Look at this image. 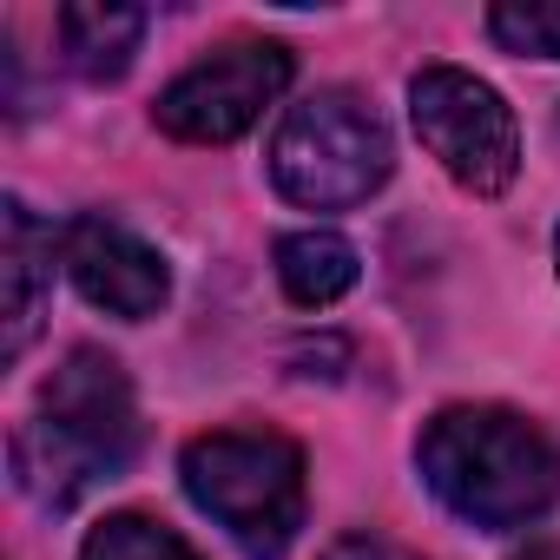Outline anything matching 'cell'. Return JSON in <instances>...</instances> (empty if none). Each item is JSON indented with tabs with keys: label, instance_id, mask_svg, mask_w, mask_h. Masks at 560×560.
Returning a JSON list of instances; mask_svg holds the SVG:
<instances>
[{
	"label": "cell",
	"instance_id": "obj_1",
	"mask_svg": "<svg viewBox=\"0 0 560 560\" xmlns=\"http://www.w3.org/2000/svg\"><path fill=\"white\" fill-rule=\"evenodd\" d=\"M416 468L448 514L488 534L527 527L560 501V448L527 416L494 402L442 409L416 442Z\"/></svg>",
	"mask_w": 560,
	"mask_h": 560
},
{
	"label": "cell",
	"instance_id": "obj_2",
	"mask_svg": "<svg viewBox=\"0 0 560 560\" xmlns=\"http://www.w3.org/2000/svg\"><path fill=\"white\" fill-rule=\"evenodd\" d=\"M139 448L132 383L106 350H73L47 389L40 416L14 435V481L40 508H73L86 488L113 481Z\"/></svg>",
	"mask_w": 560,
	"mask_h": 560
},
{
	"label": "cell",
	"instance_id": "obj_3",
	"mask_svg": "<svg viewBox=\"0 0 560 560\" xmlns=\"http://www.w3.org/2000/svg\"><path fill=\"white\" fill-rule=\"evenodd\" d=\"M191 508H205L250 560H277L304 527V448L277 429H211L178 455Z\"/></svg>",
	"mask_w": 560,
	"mask_h": 560
},
{
	"label": "cell",
	"instance_id": "obj_4",
	"mask_svg": "<svg viewBox=\"0 0 560 560\" xmlns=\"http://www.w3.org/2000/svg\"><path fill=\"white\" fill-rule=\"evenodd\" d=\"M396 165L389 126L376 106L350 86H324L298 100L270 139V185L304 211H343L363 205Z\"/></svg>",
	"mask_w": 560,
	"mask_h": 560
},
{
	"label": "cell",
	"instance_id": "obj_5",
	"mask_svg": "<svg viewBox=\"0 0 560 560\" xmlns=\"http://www.w3.org/2000/svg\"><path fill=\"white\" fill-rule=\"evenodd\" d=\"M409 119L416 139L429 145V159L475 198H494L514 185L521 172V126L508 113V100L462 73V67H422L409 80Z\"/></svg>",
	"mask_w": 560,
	"mask_h": 560
},
{
	"label": "cell",
	"instance_id": "obj_6",
	"mask_svg": "<svg viewBox=\"0 0 560 560\" xmlns=\"http://www.w3.org/2000/svg\"><path fill=\"white\" fill-rule=\"evenodd\" d=\"M284 86H291V47L224 40L159 93L152 119H159V132L185 139V145H231L237 132H250L264 119V106Z\"/></svg>",
	"mask_w": 560,
	"mask_h": 560
},
{
	"label": "cell",
	"instance_id": "obj_7",
	"mask_svg": "<svg viewBox=\"0 0 560 560\" xmlns=\"http://www.w3.org/2000/svg\"><path fill=\"white\" fill-rule=\"evenodd\" d=\"M60 257H67L73 291H80L93 311H106V317L139 324V317H152V311L172 298L165 257H159L139 231H126V224H113V218H80V224H67Z\"/></svg>",
	"mask_w": 560,
	"mask_h": 560
},
{
	"label": "cell",
	"instance_id": "obj_8",
	"mask_svg": "<svg viewBox=\"0 0 560 560\" xmlns=\"http://www.w3.org/2000/svg\"><path fill=\"white\" fill-rule=\"evenodd\" d=\"M54 277V231L34 224L21 198H8V237H0V284H8V363L40 330V298Z\"/></svg>",
	"mask_w": 560,
	"mask_h": 560
},
{
	"label": "cell",
	"instance_id": "obj_9",
	"mask_svg": "<svg viewBox=\"0 0 560 560\" xmlns=\"http://www.w3.org/2000/svg\"><path fill=\"white\" fill-rule=\"evenodd\" d=\"M145 40V14L139 8H106V0H80L60 8V54L80 80H119L132 67Z\"/></svg>",
	"mask_w": 560,
	"mask_h": 560
},
{
	"label": "cell",
	"instance_id": "obj_10",
	"mask_svg": "<svg viewBox=\"0 0 560 560\" xmlns=\"http://www.w3.org/2000/svg\"><path fill=\"white\" fill-rule=\"evenodd\" d=\"M277 284L298 311H330L357 284V244L337 231H291L277 237Z\"/></svg>",
	"mask_w": 560,
	"mask_h": 560
},
{
	"label": "cell",
	"instance_id": "obj_11",
	"mask_svg": "<svg viewBox=\"0 0 560 560\" xmlns=\"http://www.w3.org/2000/svg\"><path fill=\"white\" fill-rule=\"evenodd\" d=\"M80 560H198V553L165 521H152V514H106L86 534Z\"/></svg>",
	"mask_w": 560,
	"mask_h": 560
},
{
	"label": "cell",
	"instance_id": "obj_12",
	"mask_svg": "<svg viewBox=\"0 0 560 560\" xmlns=\"http://www.w3.org/2000/svg\"><path fill=\"white\" fill-rule=\"evenodd\" d=\"M488 34H494L508 54L560 60V0H514V8H494V14H488Z\"/></svg>",
	"mask_w": 560,
	"mask_h": 560
},
{
	"label": "cell",
	"instance_id": "obj_13",
	"mask_svg": "<svg viewBox=\"0 0 560 560\" xmlns=\"http://www.w3.org/2000/svg\"><path fill=\"white\" fill-rule=\"evenodd\" d=\"M324 560H422V553H409V547H396L383 534H343Z\"/></svg>",
	"mask_w": 560,
	"mask_h": 560
},
{
	"label": "cell",
	"instance_id": "obj_14",
	"mask_svg": "<svg viewBox=\"0 0 560 560\" xmlns=\"http://www.w3.org/2000/svg\"><path fill=\"white\" fill-rule=\"evenodd\" d=\"M514 560H560V540H527Z\"/></svg>",
	"mask_w": 560,
	"mask_h": 560
},
{
	"label": "cell",
	"instance_id": "obj_15",
	"mask_svg": "<svg viewBox=\"0 0 560 560\" xmlns=\"http://www.w3.org/2000/svg\"><path fill=\"white\" fill-rule=\"evenodd\" d=\"M553 264H560V237H553Z\"/></svg>",
	"mask_w": 560,
	"mask_h": 560
}]
</instances>
